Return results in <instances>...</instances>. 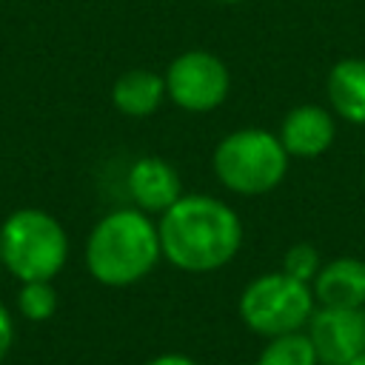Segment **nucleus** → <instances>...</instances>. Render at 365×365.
<instances>
[{"mask_svg":"<svg viewBox=\"0 0 365 365\" xmlns=\"http://www.w3.org/2000/svg\"><path fill=\"white\" fill-rule=\"evenodd\" d=\"M163 257L188 274H211L228 265L242 245L237 211L208 194H182L157 222Z\"/></svg>","mask_w":365,"mask_h":365,"instance_id":"f257e3e1","label":"nucleus"},{"mask_svg":"<svg viewBox=\"0 0 365 365\" xmlns=\"http://www.w3.org/2000/svg\"><path fill=\"white\" fill-rule=\"evenodd\" d=\"M160 257L157 222L140 208H117L106 214L86 240V268L108 288H125L145 279Z\"/></svg>","mask_w":365,"mask_h":365,"instance_id":"f03ea898","label":"nucleus"},{"mask_svg":"<svg viewBox=\"0 0 365 365\" xmlns=\"http://www.w3.org/2000/svg\"><path fill=\"white\" fill-rule=\"evenodd\" d=\"M0 259L20 282L54 279L68 259V234L43 208H17L0 225Z\"/></svg>","mask_w":365,"mask_h":365,"instance_id":"7ed1b4c3","label":"nucleus"},{"mask_svg":"<svg viewBox=\"0 0 365 365\" xmlns=\"http://www.w3.org/2000/svg\"><path fill=\"white\" fill-rule=\"evenodd\" d=\"M288 151L268 128H237L225 134L211 157L214 177L240 197L274 191L288 174Z\"/></svg>","mask_w":365,"mask_h":365,"instance_id":"20e7f679","label":"nucleus"},{"mask_svg":"<svg viewBox=\"0 0 365 365\" xmlns=\"http://www.w3.org/2000/svg\"><path fill=\"white\" fill-rule=\"evenodd\" d=\"M240 319L259 336H282L302 331L317 308L308 282L288 277L285 271H268L254 277L240 294Z\"/></svg>","mask_w":365,"mask_h":365,"instance_id":"39448f33","label":"nucleus"},{"mask_svg":"<svg viewBox=\"0 0 365 365\" xmlns=\"http://www.w3.org/2000/svg\"><path fill=\"white\" fill-rule=\"evenodd\" d=\"M163 77L171 103L191 114H205L220 108L231 91L228 66L205 48H188L177 54Z\"/></svg>","mask_w":365,"mask_h":365,"instance_id":"423d86ee","label":"nucleus"},{"mask_svg":"<svg viewBox=\"0 0 365 365\" xmlns=\"http://www.w3.org/2000/svg\"><path fill=\"white\" fill-rule=\"evenodd\" d=\"M305 334L319 365H351L365 354V308H314Z\"/></svg>","mask_w":365,"mask_h":365,"instance_id":"0eeeda50","label":"nucleus"},{"mask_svg":"<svg viewBox=\"0 0 365 365\" xmlns=\"http://www.w3.org/2000/svg\"><path fill=\"white\" fill-rule=\"evenodd\" d=\"M125 185L134 205L145 214H165L182 197V180L177 168L157 154L134 160L128 168Z\"/></svg>","mask_w":365,"mask_h":365,"instance_id":"6e6552de","label":"nucleus"},{"mask_svg":"<svg viewBox=\"0 0 365 365\" xmlns=\"http://www.w3.org/2000/svg\"><path fill=\"white\" fill-rule=\"evenodd\" d=\"M279 143L288 151V157H299V160H311L325 154L334 145L336 137V120L328 108L314 106V103H302L294 106L279 125Z\"/></svg>","mask_w":365,"mask_h":365,"instance_id":"1a4fd4ad","label":"nucleus"},{"mask_svg":"<svg viewBox=\"0 0 365 365\" xmlns=\"http://www.w3.org/2000/svg\"><path fill=\"white\" fill-rule=\"evenodd\" d=\"M311 291L325 308H365V262L356 257L325 262L314 277Z\"/></svg>","mask_w":365,"mask_h":365,"instance_id":"9d476101","label":"nucleus"},{"mask_svg":"<svg viewBox=\"0 0 365 365\" xmlns=\"http://www.w3.org/2000/svg\"><path fill=\"white\" fill-rule=\"evenodd\" d=\"M331 108L339 120L351 125H365V60L345 57L336 60L325 80Z\"/></svg>","mask_w":365,"mask_h":365,"instance_id":"9b49d317","label":"nucleus"},{"mask_svg":"<svg viewBox=\"0 0 365 365\" xmlns=\"http://www.w3.org/2000/svg\"><path fill=\"white\" fill-rule=\"evenodd\" d=\"M165 77L151 68H128L111 86V103L125 117H151L165 100Z\"/></svg>","mask_w":365,"mask_h":365,"instance_id":"f8f14e48","label":"nucleus"},{"mask_svg":"<svg viewBox=\"0 0 365 365\" xmlns=\"http://www.w3.org/2000/svg\"><path fill=\"white\" fill-rule=\"evenodd\" d=\"M257 365H319L317 351L308 339V334L294 331L282 336H271L268 345L262 348Z\"/></svg>","mask_w":365,"mask_h":365,"instance_id":"ddd939ff","label":"nucleus"},{"mask_svg":"<svg viewBox=\"0 0 365 365\" xmlns=\"http://www.w3.org/2000/svg\"><path fill=\"white\" fill-rule=\"evenodd\" d=\"M17 311L31 322H46L57 311V291L51 279H34L23 282L17 291Z\"/></svg>","mask_w":365,"mask_h":365,"instance_id":"4468645a","label":"nucleus"},{"mask_svg":"<svg viewBox=\"0 0 365 365\" xmlns=\"http://www.w3.org/2000/svg\"><path fill=\"white\" fill-rule=\"evenodd\" d=\"M322 268V259H319V251L311 245V242H294L285 257H282V271L299 282H314V277L319 274Z\"/></svg>","mask_w":365,"mask_h":365,"instance_id":"2eb2a0df","label":"nucleus"},{"mask_svg":"<svg viewBox=\"0 0 365 365\" xmlns=\"http://www.w3.org/2000/svg\"><path fill=\"white\" fill-rule=\"evenodd\" d=\"M11 342H14V322H11L9 308H6L3 299H0V362H3L6 354L11 351Z\"/></svg>","mask_w":365,"mask_h":365,"instance_id":"dca6fc26","label":"nucleus"},{"mask_svg":"<svg viewBox=\"0 0 365 365\" xmlns=\"http://www.w3.org/2000/svg\"><path fill=\"white\" fill-rule=\"evenodd\" d=\"M145 365H197V362L191 356H185V354H160V356L148 359Z\"/></svg>","mask_w":365,"mask_h":365,"instance_id":"f3484780","label":"nucleus"},{"mask_svg":"<svg viewBox=\"0 0 365 365\" xmlns=\"http://www.w3.org/2000/svg\"><path fill=\"white\" fill-rule=\"evenodd\" d=\"M351 365H365V354H359V356H356V359H354Z\"/></svg>","mask_w":365,"mask_h":365,"instance_id":"a211bd4d","label":"nucleus"},{"mask_svg":"<svg viewBox=\"0 0 365 365\" xmlns=\"http://www.w3.org/2000/svg\"><path fill=\"white\" fill-rule=\"evenodd\" d=\"M217 3H242V0H217Z\"/></svg>","mask_w":365,"mask_h":365,"instance_id":"6ab92c4d","label":"nucleus"},{"mask_svg":"<svg viewBox=\"0 0 365 365\" xmlns=\"http://www.w3.org/2000/svg\"><path fill=\"white\" fill-rule=\"evenodd\" d=\"M0 265H3V259H0Z\"/></svg>","mask_w":365,"mask_h":365,"instance_id":"aec40b11","label":"nucleus"}]
</instances>
